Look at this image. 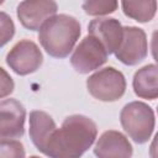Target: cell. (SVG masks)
Masks as SVG:
<instances>
[{
	"instance_id": "cell-9",
	"label": "cell",
	"mask_w": 158,
	"mask_h": 158,
	"mask_svg": "<svg viewBox=\"0 0 158 158\" xmlns=\"http://www.w3.org/2000/svg\"><path fill=\"white\" fill-rule=\"evenodd\" d=\"M26 110L23 105L12 98L0 102V138L16 139L25 133Z\"/></svg>"
},
{
	"instance_id": "cell-4",
	"label": "cell",
	"mask_w": 158,
	"mask_h": 158,
	"mask_svg": "<svg viewBox=\"0 0 158 158\" xmlns=\"http://www.w3.org/2000/svg\"><path fill=\"white\" fill-rule=\"evenodd\" d=\"M86 89L94 99L104 102H114L123 96L126 79L118 69L105 67L86 79Z\"/></svg>"
},
{
	"instance_id": "cell-7",
	"label": "cell",
	"mask_w": 158,
	"mask_h": 158,
	"mask_svg": "<svg viewBox=\"0 0 158 158\" xmlns=\"http://www.w3.org/2000/svg\"><path fill=\"white\" fill-rule=\"evenodd\" d=\"M58 5L52 0H26L17 5L16 15L21 25L30 31H40L41 27L56 15Z\"/></svg>"
},
{
	"instance_id": "cell-16",
	"label": "cell",
	"mask_w": 158,
	"mask_h": 158,
	"mask_svg": "<svg viewBox=\"0 0 158 158\" xmlns=\"http://www.w3.org/2000/svg\"><path fill=\"white\" fill-rule=\"evenodd\" d=\"M0 158H25V147L17 139H1Z\"/></svg>"
},
{
	"instance_id": "cell-6",
	"label": "cell",
	"mask_w": 158,
	"mask_h": 158,
	"mask_svg": "<svg viewBox=\"0 0 158 158\" xmlns=\"http://www.w3.org/2000/svg\"><path fill=\"white\" fill-rule=\"evenodd\" d=\"M43 56L38 46L30 40H21L7 52L6 64L17 75H28L40 69Z\"/></svg>"
},
{
	"instance_id": "cell-20",
	"label": "cell",
	"mask_w": 158,
	"mask_h": 158,
	"mask_svg": "<svg viewBox=\"0 0 158 158\" xmlns=\"http://www.w3.org/2000/svg\"><path fill=\"white\" fill-rule=\"evenodd\" d=\"M149 158H158V132L156 133L149 146Z\"/></svg>"
},
{
	"instance_id": "cell-1",
	"label": "cell",
	"mask_w": 158,
	"mask_h": 158,
	"mask_svg": "<svg viewBox=\"0 0 158 158\" xmlns=\"http://www.w3.org/2000/svg\"><path fill=\"white\" fill-rule=\"evenodd\" d=\"M96 123L84 115H70L64 118L49 138L43 152L48 158H80L95 142Z\"/></svg>"
},
{
	"instance_id": "cell-12",
	"label": "cell",
	"mask_w": 158,
	"mask_h": 158,
	"mask_svg": "<svg viewBox=\"0 0 158 158\" xmlns=\"http://www.w3.org/2000/svg\"><path fill=\"white\" fill-rule=\"evenodd\" d=\"M28 122H30V130H28L30 138L35 144V147L43 153L49 138L52 137L53 132L57 130L56 122L52 118V116H49L47 112L41 110L31 111Z\"/></svg>"
},
{
	"instance_id": "cell-2",
	"label": "cell",
	"mask_w": 158,
	"mask_h": 158,
	"mask_svg": "<svg viewBox=\"0 0 158 158\" xmlns=\"http://www.w3.org/2000/svg\"><path fill=\"white\" fill-rule=\"evenodd\" d=\"M80 33L81 26L74 16L59 14L51 17L41 27L38 41L48 56L63 59L73 51Z\"/></svg>"
},
{
	"instance_id": "cell-22",
	"label": "cell",
	"mask_w": 158,
	"mask_h": 158,
	"mask_svg": "<svg viewBox=\"0 0 158 158\" xmlns=\"http://www.w3.org/2000/svg\"><path fill=\"white\" fill-rule=\"evenodd\" d=\"M157 114H158V106H157Z\"/></svg>"
},
{
	"instance_id": "cell-19",
	"label": "cell",
	"mask_w": 158,
	"mask_h": 158,
	"mask_svg": "<svg viewBox=\"0 0 158 158\" xmlns=\"http://www.w3.org/2000/svg\"><path fill=\"white\" fill-rule=\"evenodd\" d=\"M151 52H152L153 59L156 60V63L158 65V30L152 33V38H151Z\"/></svg>"
},
{
	"instance_id": "cell-17",
	"label": "cell",
	"mask_w": 158,
	"mask_h": 158,
	"mask_svg": "<svg viewBox=\"0 0 158 158\" xmlns=\"http://www.w3.org/2000/svg\"><path fill=\"white\" fill-rule=\"evenodd\" d=\"M0 27H1V46H5L15 35V25L10 16H7L4 11L0 15Z\"/></svg>"
},
{
	"instance_id": "cell-18",
	"label": "cell",
	"mask_w": 158,
	"mask_h": 158,
	"mask_svg": "<svg viewBox=\"0 0 158 158\" xmlns=\"http://www.w3.org/2000/svg\"><path fill=\"white\" fill-rule=\"evenodd\" d=\"M1 74H2V80H1V98L4 99L6 95L11 94L14 90V81L11 77L7 75L4 68H1Z\"/></svg>"
},
{
	"instance_id": "cell-13",
	"label": "cell",
	"mask_w": 158,
	"mask_h": 158,
	"mask_svg": "<svg viewBox=\"0 0 158 158\" xmlns=\"http://www.w3.org/2000/svg\"><path fill=\"white\" fill-rule=\"evenodd\" d=\"M132 88L141 99H158V65L147 64L139 68L133 75Z\"/></svg>"
},
{
	"instance_id": "cell-11",
	"label": "cell",
	"mask_w": 158,
	"mask_h": 158,
	"mask_svg": "<svg viewBox=\"0 0 158 158\" xmlns=\"http://www.w3.org/2000/svg\"><path fill=\"white\" fill-rule=\"evenodd\" d=\"M94 154L98 158H132L133 148L123 133L109 130L96 141Z\"/></svg>"
},
{
	"instance_id": "cell-5",
	"label": "cell",
	"mask_w": 158,
	"mask_h": 158,
	"mask_svg": "<svg viewBox=\"0 0 158 158\" xmlns=\"http://www.w3.org/2000/svg\"><path fill=\"white\" fill-rule=\"evenodd\" d=\"M107 52L105 47L93 36H85L75 47L70 56V64L75 72L88 74L99 69L107 60Z\"/></svg>"
},
{
	"instance_id": "cell-21",
	"label": "cell",
	"mask_w": 158,
	"mask_h": 158,
	"mask_svg": "<svg viewBox=\"0 0 158 158\" xmlns=\"http://www.w3.org/2000/svg\"><path fill=\"white\" fill-rule=\"evenodd\" d=\"M30 158H40V157H37V156H31Z\"/></svg>"
},
{
	"instance_id": "cell-14",
	"label": "cell",
	"mask_w": 158,
	"mask_h": 158,
	"mask_svg": "<svg viewBox=\"0 0 158 158\" xmlns=\"http://www.w3.org/2000/svg\"><path fill=\"white\" fill-rule=\"evenodd\" d=\"M121 6L127 17L137 22L146 23L156 16L158 4L156 0H123Z\"/></svg>"
},
{
	"instance_id": "cell-8",
	"label": "cell",
	"mask_w": 158,
	"mask_h": 158,
	"mask_svg": "<svg viewBox=\"0 0 158 158\" xmlns=\"http://www.w3.org/2000/svg\"><path fill=\"white\" fill-rule=\"evenodd\" d=\"M148 53L146 32L136 26L123 27V40L120 48L115 53L116 58L125 65H137Z\"/></svg>"
},
{
	"instance_id": "cell-15",
	"label": "cell",
	"mask_w": 158,
	"mask_h": 158,
	"mask_svg": "<svg viewBox=\"0 0 158 158\" xmlns=\"http://www.w3.org/2000/svg\"><path fill=\"white\" fill-rule=\"evenodd\" d=\"M118 2L115 0H90L84 1L81 7L86 15L90 16H104L112 14L117 10Z\"/></svg>"
},
{
	"instance_id": "cell-3",
	"label": "cell",
	"mask_w": 158,
	"mask_h": 158,
	"mask_svg": "<svg viewBox=\"0 0 158 158\" xmlns=\"http://www.w3.org/2000/svg\"><path fill=\"white\" fill-rule=\"evenodd\" d=\"M120 123L133 142L143 144L151 138L156 126L153 109L143 101H131L122 107Z\"/></svg>"
},
{
	"instance_id": "cell-10",
	"label": "cell",
	"mask_w": 158,
	"mask_h": 158,
	"mask_svg": "<svg viewBox=\"0 0 158 158\" xmlns=\"http://www.w3.org/2000/svg\"><path fill=\"white\" fill-rule=\"evenodd\" d=\"M88 33L95 37L106 49L107 54L116 53L123 40V27L117 19L98 17L88 25Z\"/></svg>"
}]
</instances>
